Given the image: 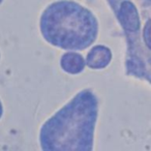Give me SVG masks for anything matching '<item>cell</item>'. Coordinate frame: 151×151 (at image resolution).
Returning a JSON list of instances; mask_svg holds the SVG:
<instances>
[{"instance_id":"obj_1","label":"cell","mask_w":151,"mask_h":151,"mask_svg":"<svg viewBox=\"0 0 151 151\" xmlns=\"http://www.w3.org/2000/svg\"><path fill=\"white\" fill-rule=\"evenodd\" d=\"M44 36L54 46L82 50L94 42L96 22L88 9L70 1L50 5L40 20Z\"/></svg>"},{"instance_id":"obj_2","label":"cell","mask_w":151,"mask_h":151,"mask_svg":"<svg viewBox=\"0 0 151 151\" xmlns=\"http://www.w3.org/2000/svg\"><path fill=\"white\" fill-rule=\"evenodd\" d=\"M2 114V109H1V104H0V116Z\"/></svg>"}]
</instances>
